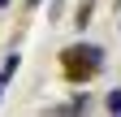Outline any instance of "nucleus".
Returning a JSON list of instances; mask_svg holds the SVG:
<instances>
[{
	"label": "nucleus",
	"mask_w": 121,
	"mask_h": 117,
	"mask_svg": "<svg viewBox=\"0 0 121 117\" xmlns=\"http://www.w3.org/2000/svg\"><path fill=\"white\" fill-rule=\"evenodd\" d=\"M99 69H104V48H95V43H69L60 52V74H65V82H91Z\"/></svg>",
	"instance_id": "nucleus-1"
},
{
	"label": "nucleus",
	"mask_w": 121,
	"mask_h": 117,
	"mask_svg": "<svg viewBox=\"0 0 121 117\" xmlns=\"http://www.w3.org/2000/svg\"><path fill=\"white\" fill-rule=\"evenodd\" d=\"M91 13H95V0H82V4H78V13H73V26H78V31L91 22Z\"/></svg>",
	"instance_id": "nucleus-2"
},
{
	"label": "nucleus",
	"mask_w": 121,
	"mask_h": 117,
	"mask_svg": "<svg viewBox=\"0 0 121 117\" xmlns=\"http://www.w3.org/2000/svg\"><path fill=\"white\" fill-rule=\"evenodd\" d=\"M17 65H22V56H17V52H9V61H4V69H0V82H9L13 74H17Z\"/></svg>",
	"instance_id": "nucleus-3"
},
{
	"label": "nucleus",
	"mask_w": 121,
	"mask_h": 117,
	"mask_svg": "<svg viewBox=\"0 0 121 117\" xmlns=\"http://www.w3.org/2000/svg\"><path fill=\"white\" fill-rule=\"evenodd\" d=\"M86 108H91L86 95H73V100H69V113H86Z\"/></svg>",
	"instance_id": "nucleus-4"
},
{
	"label": "nucleus",
	"mask_w": 121,
	"mask_h": 117,
	"mask_svg": "<svg viewBox=\"0 0 121 117\" xmlns=\"http://www.w3.org/2000/svg\"><path fill=\"white\" fill-rule=\"evenodd\" d=\"M104 104H108V113H121V87H117V91H108Z\"/></svg>",
	"instance_id": "nucleus-5"
},
{
	"label": "nucleus",
	"mask_w": 121,
	"mask_h": 117,
	"mask_svg": "<svg viewBox=\"0 0 121 117\" xmlns=\"http://www.w3.org/2000/svg\"><path fill=\"white\" fill-rule=\"evenodd\" d=\"M4 4H9V0H0V9H4Z\"/></svg>",
	"instance_id": "nucleus-6"
},
{
	"label": "nucleus",
	"mask_w": 121,
	"mask_h": 117,
	"mask_svg": "<svg viewBox=\"0 0 121 117\" xmlns=\"http://www.w3.org/2000/svg\"><path fill=\"white\" fill-rule=\"evenodd\" d=\"M26 4H39V0H26Z\"/></svg>",
	"instance_id": "nucleus-7"
},
{
	"label": "nucleus",
	"mask_w": 121,
	"mask_h": 117,
	"mask_svg": "<svg viewBox=\"0 0 121 117\" xmlns=\"http://www.w3.org/2000/svg\"><path fill=\"white\" fill-rule=\"evenodd\" d=\"M0 91H4V82H0Z\"/></svg>",
	"instance_id": "nucleus-8"
}]
</instances>
